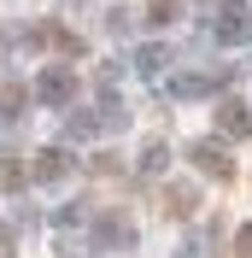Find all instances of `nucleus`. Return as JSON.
Listing matches in <instances>:
<instances>
[{"label":"nucleus","mask_w":252,"mask_h":258,"mask_svg":"<svg viewBox=\"0 0 252 258\" xmlns=\"http://www.w3.org/2000/svg\"><path fill=\"white\" fill-rule=\"evenodd\" d=\"M217 35H223V41H246V35H252V18H246V6H240V0H229V6H223Z\"/></svg>","instance_id":"f257e3e1"},{"label":"nucleus","mask_w":252,"mask_h":258,"mask_svg":"<svg viewBox=\"0 0 252 258\" xmlns=\"http://www.w3.org/2000/svg\"><path fill=\"white\" fill-rule=\"evenodd\" d=\"M217 123L229 129V135H252V112L235 106V100H223V106H217Z\"/></svg>","instance_id":"7ed1b4c3"},{"label":"nucleus","mask_w":252,"mask_h":258,"mask_svg":"<svg viewBox=\"0 0 252 258\" xmlns=\"http://www.w3.org/2000/svg\"><path fill=\"white\" fill-rule=\"evenodd\" d=\"M18 182H24V170L18 164H0V188H18Z\"/></svg>","instance_id":"0eeeda50"},{"label":"nucleus","mask_w":252,"mask_h":258,"mask_svg":"<svg viewBox=\"0 0 252 258\" xmlns=\"http://www.w3.org/2000/svg\"><path fill=\"white\" fill-rule=\"evenodd\" d=\"M170 211H176V217H188V211H194V194H188V188H170Z\"/></svg>","instance_id":"423d86ee"},{"label":"nucleus","mask_w":252,"mask_h":258,"mask_svg":"<svg viewBox=\"0 0 252 258\" xmlns=\"http://www.w3.org/2000/svg\"><path fill=\"white\" fill-rule=\"evenodd\" d=\"M194 164H200V170H211V176H223V182L235 176V164L223 159V147H217V141H200V147H194Z\"/></svg>","instance_id":"f03ea898"},{"label":"nucleus","mask_w":252,"mask_h":258,"mask_svg":"<svg viewBox=\"0 0 252 258\" xmlns=\"http://www.w3.org/2000/svg\"><path fill=\"white\" fill-rule=\"evenodd\" d=\"M41 100H53V106L71 100V71H47V77H41Z\"/></svg>","instance_id":"20e7f679"},{"label":"nucleus","mask_w":252,"mask_h":258,"mask_svg":"<svg viewBox=\"0 0 252 258\" xmlns=\"http://www.w3.org/2000/svg\"><path fill=\"white\" fill-rule=\"evenodd\" d=\"M240 258H252V229H246V235H240Z\"/></svg>","instance_id":"6e6552de"},{"label":"nucleus","mask_w":252,"mask_h":258,"mask_svg":"<svg viewBox=\"0 0 252 258\" xmlns=\"http://www.w3.org/2000/svg\"><path fill=\"white\" fill-rule=\"evenodd\" d=\"M59 170H65V159H59V153H41V164H35V176H47V182H53Z\"/></svg>","instance_id":"39448f33"}]
</instances>
